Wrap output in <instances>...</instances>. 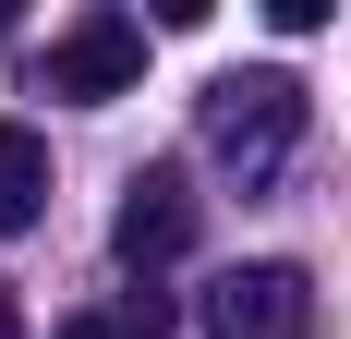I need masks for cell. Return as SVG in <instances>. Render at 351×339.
Segmentation results:
<instances>
[{
	"label": "cell",
	"instance_id": "6da1fadb",
	"mask_svg": "<svg viewBox=\"0 0 351 339\" xmlns=\"http://www.w3.org/2000/svg\"><path fill=\"white\" fill-rule=\"evenodd\" d=\"M206 145L230 170H243V182H267V170L291 158V145H303V85H291L279 61H254V73H218L206 85Z\"/></svg>",
	"mask_w": 351,
	"mask_h": 339
},
{
	"label": "cell",
	"instance_id": "7a4b0ae2",
	"mask_svg": "<svg viewBox=\"0 0 351 339\" xmlns=\"http://www.w3.org/2000/svg\"><path fill=\"white\" fill-rule=\"evenodd\" d=\"M206 339H327L315 279H303V267H279V255L230 267V279L206 291Z\"/></svg>",
	"mask_w": 351,
	"mask_h": 339
},
{
	"label": "cell",
	"instance_id": "3957f363",
	"mask_svg": "<svg viewBox=\"0 0 351 339\" xmlns=\"http://www.w3.org/2000/svg\"><path fill=\"white\" fill-rule=\"evenodd\" d=\"M134 85H145V25L134 12H73L49 36V97L97 109V97H134Z\"/></svg>",
	"mask_w": 351,
	"mask_h": 339
},
{
	"label": "cell",
	"instance_id": "277c9868",
	"mask_svg": "<svg viewBox=\"0 0 351 339\" xmlns=\"http://www.w3.org/2000/svg\"><path fill=\"white\" fill-rule=\"evenodd\" d=\"M109 255H121L134 279H158L170 255H194V182H182L170 158L121 182V218H109Z\"/></svg>",
	"mask_w": 351,
	"mask_h": 339
},
{
	"label": "cell",
	"instance_id": "5b68a950",
	"mask_svg": "<svg viewBox=\"0 0 351 339\" xmlns=\"http://www.w3.org/2000/svg\"><path fill=\"white\" fill-rule=\"evenodd\" d=\"M49 218V134H25V121H0V242L36 231Z\"/></svg>",
	"mask_w": 351,
	"mask_h": 339
},
{
	"label": "cell",
	"instance_id": "8992f818",
	"mask_svg": "<svg viewBox=\"0 0 351 339\" xmlns=\"http://www.w3.org/2000/svg\"><path fill=\"white\" fill-rule=\"evenodd\" d=\"M61 339H134V327H121V315H73Z\"/></svg>",
	"mask_w": 351,
	"mask_h": 339
},
{
	"label": "cell",
	"instance_id": "52a82bcc",
	"mask_svg": "<svg viewBox=\"0 0 351 339\" xmlns=\"http://www.w3.org/2000/svg\"><path fill=\"white\" fill-rule=\"evenodd\" d=\"M0 339H25V315H12V303H0Z\"/></svg>",
	"mask_w": 351,
	"mask_h": 339
},
{
	"label": "cell",
	"instance_id": "ba28073f",
	"mask_svg": "<svg viewBox=\"0 0 351 339\" xmlns=\"http://www.w3.org/2000/svg\"><path fill=\"white\" fill-rule=\"evenodd\" d=\"M0 36H12V12H0Z\"/></svg>",
	"mask_w": 351,
	"mask_h": 339
}]
</instances>
